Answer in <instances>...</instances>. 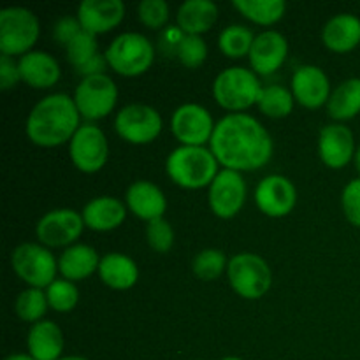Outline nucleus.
Returning <instances> with one entry per match:
<instances>
[{"instance_id": "7ed1b4c3", "label": "nucleus", "mask_w": 360, "mask_h": 360, "mask_svg": "<svg viewBox=\"0 0 360 360\" xmlns=\"http://www.w3.org/2000/svg\"><path fill=\"white\" fill-rule=\"evenodd\" d=\"M165 169L172 181L186 190L210 186L218 176V160L206 146H179L171 151Z\"/></svg>"}, {"instance_id": "72a5a7b5", "label": "nucleus", "mask_w": 360, "mask_h": 360, "mask_svg": "<svg viewBox=\"0 0 360 360\" xmlns=\"http://www.w3.org/2000/svg\"><path fill=\"white\" fill-rule=\"evenodd\" d=\"M46 297H48L49 308L58 313H69L76 308L79 301V290L69 280H55L46 288Z\"/></svg>"}, {"instance_id": "9b49d317", "label": "nucleus", "mask_w": 360, "mask_h": 360, "mask_svg": "<svg viewBox=\"0 0 360 360\" xmlns=\"http://www.w3.org/2000/svg\"><path fill=\"white\" fill-rule=\"evenodd\" d=\"M72 164L84 174L98 172L108 162L109 144L105 134L95 123H83L69 143Z\"/></svg>"}, {"instance_id": "6e6552de", "label": "nucleus", "mask_w": 360, "mask_h": 360, "mask_svg": "<svg viewBox=\"0 0 360 360\" xmlns=\"http://www.w3.org/2000/svg\"><path fill=\"white\" fill-rule=\"evenodd\" d=\"M11 266L14 273L32 288H48L56 280L55 255L39 243H23L16 246L11 255Z\"/></svg>"}, {"instance_id": "37998d69", "label": "nucleus", "mask_w": 360, "mask_h": 360, "mask_svg": "<svg viewBox=\"0 0 360 360\" xmlns=\"http://www.w3.org/2000/svg\"><path fill=\"white\" fill-rule=\"evenodd\" d=\"M4 360H35L32 357L30 354H13L9 355V357H6Z\"/></svg>"}, {"instance_id": "39448f33", "label": "nucleus", "mask_w": 360, "mask_h": 360, "mask_svg": "<svg viewBox=\"0 0 360 360\" xmlns=\"http://www.w3.org/2000/svg\"><path fill=\"white\" fill-rule=\"evenodd\" d=\"M108 65L120 76L136 77L146 72L155 60V48L150 39L137 32H125L112 39L105 49Z\"/></svg>"}, {"instance_id": "cd10ccee", "label": "nucleus", "mask_w": 360, "mask_h": 360, "mask_svg": "<svg viewBox=\"0 0 360 360\" xmlns=\"http://www.w3.org/2000/svg\"><path fill=\"white\" fill-rule=\"evenodd\" d=\"M327 111L330 118L338 122H347L360 112V77H350L343 81L330 94L327 102Z\"/></svg>"}, {"instance_id": "49530a36", "label": "nucleus", "mask_w": 360, "mask_h": 360, "mask_svg": "<svg viewBox=\"0 0 360 360\" xmlns=\"http://www.w3.org/2000/svg\"><path fill=\"white\" fill-rule=\"evenodd\" d=\"M221 360H243V359H239V357H225V359H221Z\"/></svg>"}, {"instance_id": "4be33fe9", "label": "nucleus", "mask_w": 360, "mask_h": 360, "mask_svg": "<svg viewBox=\"0 0 360 360\" xmlns=\"http://www.w3.org/2000/svg\"><path fill=\"white\" fill-rule=\"evenodd\" d=\"M84 225L95 232L115 231L127 217L125 204L115 197L102 195L91 199L81 211Z\"/></svg>"}, {"instance_id": "7c9ffc66", "label": "nucleus", "mask_w": 360, "mask_h": 360, "mask_svg": "<svg viewBox=\"0 0 360 360\" xmlns=\"http://www.w3.org/2000/svg\"><path fill=\"white\" fill-rule=\"evenodd\" d=\"M294 94L281 84L266 86L260 94L259 109L269 118H285L294 109Z\"/></svg>"}, {"instance_id": "f03ea898", "label": "nucleus", "mask_w": 360, "mask_h": 360, "mask_svg": "<svg viewBox=\"0 0 360 360\" xmlns=\"http://www.w3.org/2000/svg\"><path fill=\"white\" fill-rule=\"evenodd\" d=\"M79 111L67 94H51L34 105L27 118V137L41 148L62 146L79 129Z\"/></svg>"}, {"instance_id": "6ab92c4d", "label": "nucleus", "mask_w": 360, "mask_h": 360, "mask_svg": "<svg viewBox=\"0 0 360 360\" xmlns=\"http://www.w3.org/2000/svg\"><path fill=\"white\" fill-rule=\"evenodd\" d=\"M125 4L122 0H83L77 7V20L88 34H105L122 23Z\"/></svg>"}, {"instance_id": "2f4dec72", "label": "nucleus", "mask_w": 360, "mask_h": 360, "mask_svg": "<svg viewBox=\"0 0 360 360\" xmlns=\"http://www.w3.org/2000/svg\"><path fill=\"white\" fill-rule=\"evenodd\" d=\"M48 297H46V292H42L41 288H27V290L21 292L16 297L14 302V311L20 316L23 322L28 323H37L41 322L42 316L48 311Z\"/></svg>"}, {"instance_id": "f704fd0d", "label": "nucleus", "mask_w": 360, "mask_h": 360, "mask_svg": "<svg viewBox=\"0 0 360 360\" xmlns=\"http://www.w3.org/2000/svg\"><path fill=\"white\" fill-rule=\"evenodd\" d=\"M65 51L69 63L79 69L84 63L90 62L95 55H98L97 35L88 34L86 30H83L65 46Z\"/></svg>"}, {"instance_id": "b1692460", "label": "nucleus", "mask_w": 360, "mask_h": 360, "mask_svg": "<svg viewBox=\"0 0 360 360\" xmlns=\"http://www.w3.org/2000/svg\"><path fill=\"white\" fill-rule=\"evenodd\" d=\"M322 41L334 53L352 51L360 44V20L348 13L330 18L322 30Z\"/></svg>"}, {"instance_id": "0eeeda50", "label": "nucleus", "mask_w": 360, "mask_h": 360, "mask_svg": "<svg viewBox=\"0 0 360 360\" xmlns=\"http://www.w3.org/2000/svg\"><path fill=\"white\" fill-rule=\"evenodd\" d=\"M39 39V20L27 7L0 11V51L7 56L30 53Z\"/></svg>"}, {"instance_id": "1a4fd4ad", "label": "nucleus", "mask_w": 360, "mask_h": 360, "mask_svg": "<svg viewBox=\"0 0 360 360\" xmlns=\"http://www.w3.org/2000/svg\"><path fill=\"white\" fill-rule=\"evenodd\" d=\"M72 98L79 115L88 122H95L105 118L115 109L118 88L108 74H95L79 81Z\"/></svg>"}, {"instance_id": "ddd939ff", "label": "nucleus", "mask_w": 360, "mask_h": 360, "mask_svg": "<svg viewBox=\"0 0 360 360\" xmlns=\"http://www.w3.org/2000/svg\"><path fill=\"white\" fill-rule=\"evenodd\" d=\"M217 123L204 105L183 104L172 112L171 129L181 146H204L210 143Z\"/></svg>"}, {"instance_id": "c9c22d12", "label": "nucleus", "mask_w": 360, "mask_h": 360, "mask_svg": "<svg viewBox=\"0 0 360 360\" xmlns=\"http://www.w3.org/2000/svg\"><path fill=\"white\" fill-rule=\"evenodd\" d=\"M176 56L188 69H197L207 58V46L200 35H183L176 48Z\"/></svg>"}, {"instance_id": "2eb2a0df", "label": "nucleus", "mask_w": 360, "mask_h": 360, "mask_svg": "<svg viewBox=\"0 0 360 360\" xmlns=\"http://www.w3.org/2000/svg\"><path fill=\"white\" fill-rule=\"evenodd\" d=\"M255 202L264 214L281 218L292 213L297 202V190L294 183L280 174H271L260 179L255 188Z\"/></svg>"}, {"instance_id": "4c0bfd02", "label": "nucleus", "mask_w": 360, "mask_h": 360, "mask_svg": "<svg viewBox=\"0 0 360 360\" xmlns=\"http://www.w3.org/2000/svg\"><path fill=\"white\" fill-rule=\"evenodd\" d=\"M148 245L153 252L167 253L174 245V231L172 225L165 218H157L151 220L146 227Z\"/></svg>"}, {"instance_id": "aec40b11", "label": "nucleus", "mask_w": 360, "mask_h": 360, "mask_svg": "<svg viewBox=\"0 0 360 360\" xmlns=\"http://www.w3.org/2000/svg\"><path fill=\"white\" fill-rule=\"evenodd\" d=\"M125 199L127 207L137 218L148 221V224L157 218H164L165 210H167V199H165L164 192L155 183L146 181V179L132 183L127 188Z\"/></svg>"}, {"instance_id": "dca6fc26", "label": "nucleus", "mask_w": 360, "mask_h": 360, "mask_svg": "<svg viewBox=\"0 0 360 360\" xmlns=\"http://www.w3.org/2000/svg\"><path fill=\"white\" fill-rule=\"evenodd\" d=\"M354 132L343 123H330L320 130L319 155L330 169H343L355 158Z\"/></svg>"}, {"instance_id": "de8ad7c7", "label": "nucleus", "mask_w": 360, "mask_h": 360, "mask_svg": "<svg viewBox=\"0 0 360 360\" xmlns=\"http://www.w3.org/2000/svg\"><path fill=\"white\" fill-rule=\"evenodd\" d=\"M195 360H202V359H195Z\"/></svg>"}, {"instance_id": "473e14b6", "label": "nucleus", "mask_w": 360, "mask_h": 360, "mask_svg": "<svg viewBox=\"0 0 360 360\" xmlns=\"http://www.w3.org/2000/svg\"><path fill=\"white\" fill-rule=\"evenodd\" d=\"M225 267H229L227 257H225V253L221 250L217 248L202 250V252L193 257L192 262L193 274L202 281H211L220 278Z\"/></svg>"}, {"instance_id": "c85d7f7f", "label": "nucleus", "mask_w": 360, "mask_h": 360, "mask_svg": "<svg viewBox=\"0 0 360 360\" xmlns=\"http://www.w3.org/2000/svg\"><path fill=\"white\" fill-rule=\"evenodd\" d=\"M232 6L250 21L264 27L278 23L287 11L285 0H234Z\"/></svg>"}, {"instance_id": "a878e982", "label": "nucleus", "mask_w": 360, "mask_h": 360, "mask_svg": "<svg viewBox=\"0 0 360 360\" xmlns=\"http://www.w3.org/2000/svg\"><path fill=\"white\" fill-rule=\"evenodd\" d=\"M98 253L90 245H72L63 250L58 259V271L62 273L63 280L79 281L91 276L98 271Z\"/></svg>"}, {"instance_id": "20e7f679", "label": "nucleus", "mask_w": 360, "mask_h": 360, "mask_svg": "<svg viewBox=\"0 0 360 360\" xmlns=\"http://www.w3.org/2000/svg\"><path fill=\"white\" fill-rule=\"evenodd\" d=\"M264 86L253 70L245 67H229L221 70L213 83V95L227 111H245L259 104Z\"/></svg>"}, {"instance_id": "f257e3e1", "label": "nucleus", "mask_w": 360, "mask_h": 360, "mask_svg": "<svg viewBox=\"0 0 360 360\" xmlns=\"http://www.w3.org/2000/svg\"><path fill=\"white\" fill-rule=\"evenodd\" d=\"M210 150L218 164L232 171H255L273 157V139L262 123L245 112H231L214 127Z\"/></svg>"}, {"instance_id": "bb28decb", "label": "nucleus", "mask_w": 360, "mask_h": 360, "mask_svg": "<svg viewBox=\"0 0 360 360\" xmlns=\"http://www.w3.org/2000/svg\"><path fill=\"white\" fill-rule=\"evenodd\" d=\"M218 18V6L211 0H186L179 6L176 20L185 35H200L210 30Z\"/></svg>"}, {"instance_id": "f3484780", "label": "nucleus", "mask_w": 360, "mask_h": 360, "mask_svg": "<svg viewBox=\"0 0 360 360\" xmlns=\"http://www.w3.org/2000/svg\"><path fill=\"white\" fill-rule=\"evenodd\" d=\"M290 90L294 98L308 109H319L329 102L330 83L327 74L316 65H302L292 76Z\"/></svg>"}, {"instance_id": "a18cd8bd", "label": "nucleus", "mask_w": 360, "mask_h": 360, "mask_svg": "<svg viewBox=\"0 0 360 360\" xmlns=\"http://www.w3.org/2000/svg\"><path fill=\"white\" fill-rule=\"evenodd\" d=\"M58 360H88V359L79 357V355H70V357H62V359H58Z\"/></svg>"}, {"instance_id": "f8f14e48", "label": "nucleus", "mask_w": 360, "mask_h": 360, "mask_svg": "<svg viewBox=\"0 0 360 360\" xmlns=\"http://www.w3.org/2000/svg\"><path fill=\"white\" fill-rule=\"evenodd\" d=\"M86 227L83 214L77 211L62 207V210L48 211L35 225V236L41 245L49 248H60V246H72L76 239L83 234Z\"/></svg>"}, {"instance_id": "5701e85b", "label": "nucleus", "mask_w": 360, "mask_h": 360, "mask_svg": "<svg viewBox=\"0 0 360 360\" xmlns=\"http://www.w3.org/2000/svg\"><path fill=\"white\" fill-rule=\"evenodd\" d=\"M28 354L35 360H58L63 352V334L51 320L34 323L27 336Z\"/></svg>"}, {"instance_id": "412c9836", "label": "nucleus", "mask_w": 360, "mask_h": 360, "mask_svg": "<svg viewBox=\"0 0 360 360\" xmlns=\"http://www.w3.org/2000/svg\"><path fill=\"white\" fill-rule=\"evenodd\" d=\"M18 69H20L21 81L37 90L51 88L62 76L55 56L44 51H30L23 55L18 62Z\"/></svg>"}, {"instance_id": "a19ab883", "label": "nucleus", "mask_w": 360, "mask_h": 360, "mask_svg": "<svg viewBox=\"0 0 360 360\" xmlns=\"http://www.w3.org/2000/svg\"><path fill=\"white\" fill-rule=\"evenodd\" d=\"M20 81L21 76L20 69H18V63L7 55L0 56V88L4 91H7L16 86Z\"/></svg>"}, {"instance_id": "ea45409f", "label": "nucleus", "mask_w": 360, "mask_h": 360, "mask_svg": "<svg viewBox=\"0 0 360 360\" xmlns=\"http://www.w3.org/2000/svg\"><path fill=\"white\" fill-rule=\"evenodd\" d=\"M81 32H83V27H81L77 16L76 18L65 16L62 18V20L56 21L53 35H55V39L60 42V44L67 46L77 34H81Z\"/></svg>"}, {"instance_id": "393cba45", "label": "nucleus", "mask_w": 360, "mask_h": 360, "mask_svg": "<svg viewBox=\"0 0 360 360\" xmlns=\"http://www.w3.org/2000/svg\"><path fill=\"white\" fill-rule=\"evenodd\" d=\"M98 276L112 290H129L139 280V267L130 257L112 252L101 259Z\"/></svg>"}, {"instance_id": "4468645a", "label": "nucleus", "mask_w": 360, "mask_h": 360, "mask_svg": "<svg viewBox=\"0 0 360 360\" xmlns=\"http://www.w3.org/2000/svg\"><path fill=\"white\" fill-rule=\"evenodd\" d=\"M207 200L211 211L218 218H234L243 210L246 200V183L241 172L221 169L210 185Z\"/></svg>"}, {"instance_id": "58836bf2", "label": "nucleus", "mask_w": 360, "mask_h": 360, "mask_svg": "<svg viewBox=\"0 0 360 360\" xmlns=\"http://www.w3.org/2000/svg\"><path fill=\"white\" fill-rule=\"evenodd\" d=\"M341 206H343L347 220L360 229V176L345 186L341 193Z\"/></svg>"}, {"instance_id": "c756f323", "label": "nucleus", "mask_w": 360, "mask_h": 360, "mask_svg": "<svg viewBox=\"0 0 360 360\" xmlns=\"http://www.w3.org/2000/svg\"><path fill=\"white\" fill-rule=\"evenodd\" d=\"M255 35L245 25H229L218 37V48L229 58H243L250 55Z\"/></svg>"}, {"instance_id": "423d86ee", "label": "nucleus", "mask_w": 360, "mask_h": 360, "mask_svg": "<svg viewBox=\"0 0 360 360\" xmlns=\"http://www.w3.org/2000/svg\"><path fill=\"white\" fill-rule=\"evenodd\" d=\"M227 276L231 287L243 299L264 297L273 285V273L266 260L257 253L243 252L229 260Z\"/></svg>"}, {"instance_id": "c03bdc74", "label": "nucleus", "mask_w": 360, "mask_h": 360, "mask_svg": "<svg viewBox=\"0 0 360 360\" xmlns=\"http://www.w3.org/2000/svg\"><path fill=\"white\" fill-rule=\"evenodd\" d=\"M355 167H357V171H359V174H360V146L357 148V151H355Z\"/></svg>"}, {"instance_id": "e433bc0d", "label": "nucleus", "mask_w": 360, "mask_h": 360, "mask_svg": "<svg viewBox=\"0 0 360 360\" xmlns=\"http://www.w3.org/2000/svg\"><path fill=\"white\" fill-rule=\"evenodd\" d=\"M169 14H171V9L165 0H143L137 6V16H139L141 23L151 30L165 27V23L169 21Z\"/></svg>"}, {"instance_id": "9d476101", "label": "nucleus", "mask_w": 360, "mask_h": 360, "mask_svg": "<svg viewBox=\"0 0 360 360\" xmlns=\"http://www.w3.org/2000/svg\"><path fill=\"white\" fill-rule=\"evenodd\" d=\"M160 112L148 104H129L118 111L115 129L123 141L130 144H150L160 136Z\"/></svg>"}, {"instance_id": "a211bd4d", "label": "nucleus", "mask_w": 360, "mask_h": 360, "mask_svg": "<svg viewBox=\"0 0 360 360\" xmlns=\"http://www.w3.org/2000/svg\"><path fill=\"white\" fill-rule=\"evenodd\" d=\"M288 55V42L283 34L276 30H266L255 35L252 49H250V65L253 72L260 76L273 74L283 65Z\"/></svg>"}, {"instance_id": "79ce46f5", "label": "nucleus", "mask_w": 360, "mask_h": 360, "mask_svg": "<svg viewBox=\"0 0 360 360\" xmlns=\"http://www.w3.org/2000/svg\"><path fill=\"white\" fill-rule=\"evenodd\" d=\"M105 67H109L108 60H105V55H101V53H98V55H95L90 62H86L83 67H79L77 72H79L83 77L95 76V74H105L104 72Z\"/></svg>"}]
</instances>
